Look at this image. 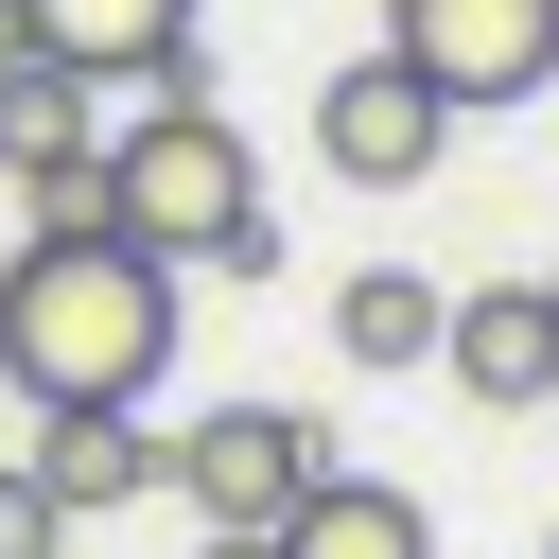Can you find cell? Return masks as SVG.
Here are the masks:
<instances>
[{"instance_id":"obj_1","label":"cell","mask_w":559,"mask_h":559,"mask_svg":"<svg viewBox=\"0 0 559 559\" xmlns=\"http://www.w3.org/2000/svg\"><path fill=\"white\" fill-rule=\"evenodd\" d=\"M175 262L140 245V227H35L17 262H0V384L52 419V402H157V367H175Z\"/></svg>"},{"instance_id":"obj_2","label":"cell","mask_w":559,"mask_h":559,"mask_svg":"<svg viewBox=\"0 0 559 559\" xmlns=\"http://www.w3.org/2000/svg\"><path fill=\"white\" fill-rule=\"evenodd\" d=\"M105 227H140L175 280L192 262H280V210H262V157H245V122L227 105H140L122 140H105Z\"/></svg>"},{"instance_id":"obj_3","label":"cell","mask_w":559,"mask_h":559,"mask_svg":"<svg viewBox=\"0 0 559 559\" xmlns=\"http://www.w3.org/2000/svg\"><path fill=\"white\" fill-rule=\"evenodd\" d=\"M384 52H419L437 105L489 122V105H542L559 87V0H384Z\"/></svg>"},{"instance_id":"obj_4","label":"cell","mask_w":559,"mask_h":559,"mask_svg":"<svg viewBox=\"0 0 559 559\" xmlns=\"http://www.w3.org/2000/svg\"><path fill=\"white\" fill-rule=\"evenodd\" d=\"M314 472H332V419H297V402H210L175 437V507L192 524H297Z\"/></svg>"},{"instance_id":"obj_5","label":"cell","mask_w":559,"mask_h":559,"mask_svg":"<svg viewBox=\"0 0 559 559\" xmlns=\"http://www.w3.org/2000/svg\"><path fill=\"white\" fill-rule=\"evenodd\" d=\"M314 157H332L349 192H419V175L454 157V105H437V70H419V52H349V70L314 87Z\"/></svg>"},{"instance_id":"obj_6","label":"cell","mask_w":559,"mask_h":559,"mask_svg":"<svg viewBox=\"0 0 559 559\" xmlns=\"http://www.w3.org/2000/svg\"><path fill=\"white\" fill-rule=\"evenodd\" d=\"M0 175H17L35 227H87V210H105V87L52 70V52H17V70H0Z\"/></svg>"},{"instance_id":"obj_7","label":"cell","mask_w":559,"mask_h":559,"mask_svg":"<svg viewBox=\"0 0 559 559\" xmlns=\"http://www.w3.org/2000/svg\"><path fill=\"white\" fill-rule=\"evenodd\" d=\"M17 17H35V52H52V70H87V87L210 105V35H192V0H17Z\"/></svg>"},{"instance_id":"obj_8","label":"cell","mask_w":559,"mask_h":559,"mask_svg":"<svg viewBox=\"0 0 559 559\" xmlns=\"http://www.w3.org/2000/svg\"><path fill=\"white\" fill-rule=\"evenodd\" d=\"M437 367H454V402H489V419L559 402V280H472L454 332H437Z\"/></svg>"},{"instance_id":"obj_9","label":"cell","mask_w":559,"mask_h":559,"mask_svg":"<svg viewBox=\"0 0 559 559\" xmlns=\"http://www.w3.org/2000/svg\"><path fill=\"white\" fill-rule=\"evenodd\" d=\"M17 454L52 472V507H70V524H105V507L175 489V437H140V402H52V419H35Z\"/></svg>"},{"instance_id":"obj_10","label":"cell","mask_w":559,"mask_h":559,"mask_svg":"<svg viewBox=\"0 0 559 559\" xmlns=\"http://www.w3.org/2000/svg\"><path fill=\"white\" fill-rule=\"evenodd\" d=\"M280 559H437V507L384 489V472H314L297 524H280Z\"/></svg>"},{"instance_id":"obj_11","label":"cell","mask_w":559,"mask_h":559,"mask_svg":"<svg viewBox=\"0 0 559 559\" xmlns=\"http://www.w3.org/2000/svg\"><path fill=\"white\" fill-rule=\"evenodd\" d=\"M437 332H454V297H437L419 262H349V280H332V349H349V367H437Z\"/></svg>"},{"instance_id":"obj_12","label":"cell","mask_w":559,"mask_h":559,"mask_svg":"<svg viewBox=\"0 0 559 559\" xmlns=\"http://www.w3.org/2000/svg\"><path fill=\"white\" fill-rule=\"evenodd\" d=\"M0 559H70V507H52L35 454H0Z\"/></svg>"},{"instance_id":"obj_13","label":"cell","mask_w":559,"mask_h":559,"mask_svg":"<svg viewBox=\"0 0 559 559\" xmlns=\"http://www.w3.org/2000/svg\"><path fill=\"white\" fill-rule=\"evenodd\" d=\"M192 559H280V524H192Z\"/></svg>"}]
</instances>
